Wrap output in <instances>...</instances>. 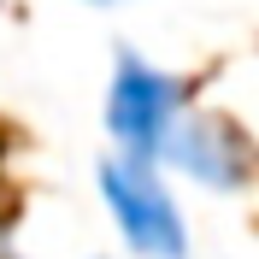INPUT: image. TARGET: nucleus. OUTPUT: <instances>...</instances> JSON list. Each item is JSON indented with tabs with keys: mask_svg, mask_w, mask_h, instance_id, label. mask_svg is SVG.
Masks as SVG:
<instances>
[{
	"mask_svg": "<svg viewBox=\"0 0 259 259\" xmlns=\"http://www.w3.org/2000/svg\"><path fill=\"white\" fill-rule=\"evenodd\" d=\"M95 189H100V206H106L130 259H194L189 212H183L177 189L165 177V165L106 153L95 165Z\"/></svg>",
	"mask_w": 259,
	"mask_h": 259,
	"instance_id": "nucleus-1",
	"label": "nucleus"
},
{
	"mask_svg": "<svg viewBox=\"0 0 259 259\" xmlns=\"http://www.w3.org/2000/svg\"><path fill=\"white\" fill-rule=\"evenodd\" d=\"M189 82L177 71L153 65L147 53L136 48H118L112 59V77H106V136H112V153H130V159H153L159 165L165 153V136L177 130V118L189 112Z\"/></svg>",
	"mask_w": 259,
	"mask_h": 259,
	"instance_id": "nucleus-2",
	"label": "nucleus"
},
{
	"mask_svg": "<svg viewBox=\"0 0 259 259\" xmlns=\"http://www.w3.org/2000/svg\"><path fill=\"white\" fill-rule=\"evenodd\" d=\"M159 165L206 194H247L259 177V153L247 142V130L230 124L224 112H200V106H189L177 118V130L165 136Z\"/></svg>",
	"mask_w": 259,
	"mask_h": 259,
	"instance_id": "nucleus-3",
	"label": "nucleus"
},
{
	"mask_svg": "<svg viewBox=\"0 0 259 259\" xmlns=\"http://www.w3.org/2000/svg\"><path fill=\"white\" fill-rule=\"evenodd\" d=\"M82 6H118V0H82Z\"/></svg>",
	"mask_w": 259,
	"mask_h": 259,
	"instance_id": "nucleus-4",
	"label": "nucleus"
},
{
	"mask_svg": "<svg viewBox=\"0 0 259 259\" xmlns=\"http://www.w3.org/2000/svg\"><path fill=\"white\" fill-rule=\"evenodd\" d=\"M100 259H106V253H100Z\"/></svg>",
	"mask_w": 259,
	"mask_h": 259,
	"instance_id": "nucleus-5",
	"label": "nucleus"
}]
</instances>
